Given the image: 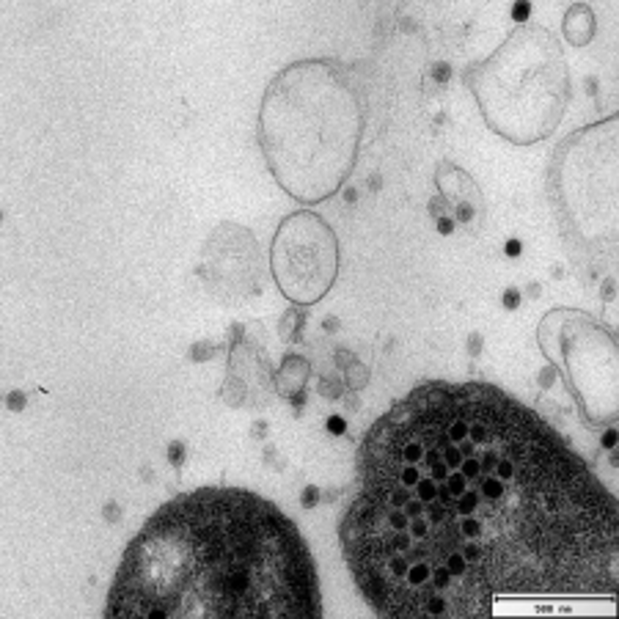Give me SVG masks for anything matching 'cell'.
Instances as JSON below:
<instances>
[{"instance_id":"cell-2","label":"cell","mask_w":619,"mask_h":619,"mask_svg":"<svg viewBox=\"0 0 619 619\" xmlns=\"http://www.w3.org/2000/svg\"><path fill=\"white\" fill-rule=\"evenodd\" d=\"M316 567L275 504L237 487L168 501L130 542L107 617L259 619L319 617Z\"/></svg>"},{"instance_id":"cell-1","label":"cell","mask_w":619,"mask_h":619,"mask_svg":"<svg viewBox=\"0 0 619 619\" xmlns=\"http://www.w3.org/2000/svg\"><path fill=\"white\" fill-rule=\"evenodd\" d=\"M341 545L369 606L396 619L619 586L614 498L548 421L487 383H424L377 418Z\"/></svg>"},{"instance_id":"cell-3","label":"cell","mask_w":619,"mask_h":619,"mask_svg":"<svg viewBox=\"0 0 619 619\" xmlns=\"http://www.w3.org/2000/svg\"><path fill=\"white\" fill-rule=\"evenodd\" d=\"M267 99V141L281 182L316 201L344 179L355 160V94L325 66L298 69Z\"/></svg>"},{"instance_id":"cell-4","label":"cell","mask_w":619,"mask_h":619,"mask_svg":"<svg viewBox=\"0 0 619 619\" xmlns=\"http://www.w3.org/2000/svg\"><path fill=\"white\" fill-rule=\"evenodd\" d=\"M336 270L333 234L319 223V218L298 215L286 223L275 245V273L284 289L300 300L322 295L325 284Z\"/></svg>"}]
</instances>
